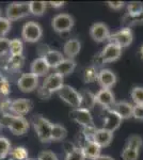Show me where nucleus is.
Returning a JSON list of instances; mask_svg holds the SVG:
<instances>
[{"label": "nucleus", "mask_w": 143, "mask_h": 160, "mask_svg": "<svg viewBox=\"0 0 143 160\" xmlns=\"http://www.w3.org/2000/svg\"><path fill=\"white\" fill-rule=\"evenodd\" d=\"M116 81H118V77L111 69L103 68L100 71H98L97 82L101 87V89L111 90V88H113L114 84L116 83Z\"/></svg>", "instance_id": "4468645a"}, {"label": "nucleus", "mask_w": 143, "mask_h": 160, "mask_svg": "<svg viewBox=\"0 0 143 160\" xmlns=\"http://www.w3.org/2000/svg\"><path fill=\"white\" fill-rule=\"evenodd\" d=\"M139 154L140 151H138V149L128 148V146H124V148L122 149L121 157L123 160H138Z\"/></svg>", "instance_id": "2f4dec72"}, {"label": "nucleus", "mask_w": 143, "mask_h": 160, "mask_svg": "<svg viewBox=\"0 0 143 160\" xmlns=\"http://www.w3.org/2000/svg\"><path fill=\"white\" fill-rule=\"evenodd\" d=\"M132 102L136 105H143V87H134L130 92Z\"/></svg>", "instance_id": "f704fd0d"}, {"label": "nucleus", "mask_w": 143, "mask_h": 160, "mask_svg": "<svg viewBox=\"0 0 143 160\" xmlns=\"http://www.w3.org/2000/svg\"><path fill=\"white\" fill-rule=\"evenodd\" d=\"M122 118L119 117L116 113H114L112 110L108 109L106 110V114L104 117L103 120V127L104 129L109 130L111 132H114L115 130H118L122 124Z\"/></svg>", "instance_id": "2eb2a0df"}, {"label": "nucleus", "mask_w": 143, "mask_h": 160, "mask_svg": "<svg viewBox=\"0 0 143 160\" xmlns=\"http://www.w3.org/2000/svg\"><path fill=\"white\" fill-rule=\"evenodd\" d=\"M11 30V22L7 17H0V38H4Z\"/></svg>", "instance_id": "58836bf2"}, {"label": "nucleus", "mask_w": 143, "mask_h": 160, "mask_svg": "<svg viewBox=\"0 0 143 160\" xmlns=\"http://www.w3.org/2000/svg\"><path fill=\"white\" fill-rule=\"evenodd\" d=\"M107 4L114 11H120L124 8V2L123 1H108Z\"/></svg>", "instance_id": "c03bdc74"}, {"label": "nucleus", "mask_w": 143, "mask_h": 160, "mask_svg": "<svg viewBox=\"0 0 143 160\" xmlns=\"http://www.w3.org/2000/svg\"><path fill=\"white\" fill-rule=\"evenodd\" d=\"M49 69H50V68H49L48 64L45 62V60L43 58H38L31 63L30 73L38 78V77L46 76L48 74Z\"/></svg>", "instance_id": "412c9836"}, {"label": "nucleus", "mask_w": 143, "mask_h": 160, "mask_svg": "<svg viewBox=\"0 0 143 160\" xmlns=\"http://www.w3.org/2000/svg\"><path fill=\"white\" fill-rule=\"evenodd\" d=\"M62 86H63V77L57 73H54L46 77L41 87L53 94L54 92H58Z\"/></svg>", "instance_id": "f3484780"}, {"label": "nucleus", "mask_w": 143, "mask_h": 160, "mask_svg": "<svg viewBox=\"0 0 143 160\" xmlns=\"http://www.w3.org/2000/svg\"><path fill=\"white\" fill-rule=\"evenodd\" d=\"M28 160H38V159H33V158H29Z\"/></svg>", "instance_id": "3c124183"}, {"label": "nucleus", "mask_w": 143, "mask_h": 160, "mask_svg": "<svg viewBox=\"0 0 143 160\" xmlns=\"http://www.w3.org/2000/svg\"><path fill=\"white\" fill-rule=\"evenodd\" d=\"M11 102L12 100L8 98L0 100V112L2 115H13L11 111Z\"/></svg>", "instance_id": "ea45409f"}, {"label": "nucleus", "mask_w": 143, "mask_h": 160, "mask_svg": "<svg viewBox=\"0 0 143 160\" xmlns=\"http://www.w3.org/2000/svg\"><path fill=\"white\" fill-rule=\"evenodd\" d=\"M6 14L10 22L28 16L30 14L29 2H12L7 7Z\"/></svg>", "instance_id": "0eeeda50"}, {"label": "nucleus", "mask_w": 143, "mask_h": 160, "mask_svg": "<svg viewBox=\"0 0 143 160\" xmlns=\"http://www.w3.org/2000/svg\"><path fill=\"white\" fill-rule=\"evenodd\" d=\"M80 94H81V106H80V108H84V109L91 111V109L96 105L95 94H93L92 92L88 91V90L82 91Z\"/></svg>", "instance_id": "b1692460"}, {"label": "nucleus", "mask_w": 143, "mask_h": 160, "mask_svg": "<svg viewBox=\"0 0 143 160\" xmlns=\"http://www.w3.org/2000/svg\"><path fill=\"white\" fill-rule=\"evenodd\" d=\"M80 148L82 149V153H84L85 159L88 158L90 160H94L100 155L101 148L98 145H96L91 139H85V143Z\"/></svg>", "instance_id": "6ab92c4d"}, {"label": "nucleus", "mask_w": 143, "mask_h": 160, "mask_svg": "<svg viewBox=\"0 0 143 160\" xmlns=\"http://www.w3.org/2000/svg\"><path fill=\"white\" fill-rule=\"evenodd\" d=\"M90 35L92 40L95 41L96 43H103L105 41H108L110 31H109L107 25L103 24V22H95L90 29Z\"/></svg>", "instance_id": "f8f14e48"}, {"label": "nucleus", "mask_w": 143, "mask_h": 160, "mask_svg": "<svg viewBox=\"0 0 143 160\" xmlns=\"http://www.w3.org/2000/svg\"><path fill=\"white\" fill-rule=\"evenodd\" d=\"M58 95L60 98L69 106H71L73 109H77L81 106V94L71 86L63 84L58 91Z\"/></svg>", "instance_id": "20e7f679"}, {"label": "nucleus", "mask_w": 143, "mask_h": 160, "mask_svg": "<svg viewBox=\"0 0 143 160\" xmlns=\"http://www.w3.org/2000/svg\"><path fill=\"white\" fill-rule=\"evenodd\" d=\"M43 35L42 27L35 22H26L22 30V38L28 43H36Z\"/></svg>", "instance_id": "1a4fd4ad"}, {"label": "nucleus", "mask_w": 143, "mask_h": 160, "mask_svg": "<svg viewBox=\"0 0 143 160\" xmlns=\"http://www.w3.org/2000/svg\"><path fill=\"white\" fill-rule=\"evenodd\" d=\"M23 50H24V45H23V42L19 38H14V40L10 41L9 51L11 56L23 55Z\"/></svg>", "instance_id": "7c9ffc66"}, {"label": "nucleus", "mask_w": 143, "mask_h": 160, "mask_svg": "<svg viewBox=\"0 0 143 160\" xmlns=\"http://www.w3.org/2000/svg\"><path fill=\"white\" fill-rule=\"evenodd\" d=\"M98 76V69L95 65H90L84 69V74H82V78L85 83H93V82L97 81Z\"/></svg>", "instance_id": "cd10ccee"}, {"label": "nucleus", "mask_w": 143, "mask_h": 160, "mask_svg": "<svg viewBox=\"0 0 143 160\" xmlns=\"http://www.w3.org/2000/svg\"><path fill=\"white\" fill-rule=\"evenodd\" d=\"M143 12V3L140 1H132L127 4V13L129 15H136Z\"/></svg>", "instance_id": "e433bc0d"}, {"label": "nucleus", "mask_w": 143, "mask_h": 160, "mask_svg": "<svg viewBox=\"0 0 143 160\" xmlns=\"http://www.w3.org/2000/svg\"><path fill=\"white\" fill-rule=\"evenodd\" d=\"M69 118L74 122L81 125L84 129H94V120H93L92 113L90 110L84 109V108H77L73 109L69 112Z\"/></svg>", "instance_id": "39448f33"}, {"label": "nucleus", "mask_w": 143, "mask_h": 160, "mask_svg": "<svg viewBox=\"0 0 143 160\" xmlns=\"http://www.w3.org/2000/svg\"><path fill=\"white\" fill-rule=\"evenodd\" d=\"M142 145H143V140H142L141 137L138 136V135H132L128 138L125 146H128V148H135V149L140 151L142 148Z\"/></svg>", "instance_id": "72a5a7b5"}, {"label": "nucleus", "mask_w": 143, "mask_h": 160, "mask_svg": "<svg viewBox=\"0 0 143 160\" xmlns=\"http://www.w3.org/2000/svg\"><path fill=\"white\" fill-rule=\"evenodd\" d=\"M140 56H141V58L143 59V45L141 46V48H140Z\"/></svg>", "instance_id": "8fccbe9b"}, {"label": "nucleus", "mask_w": 143, "mask_h": 160, "mask_svg": "<svg viewBox=\"0 0 143 160\" xmlns=\"http://www.w3.org/2000/svg\"><path fill=\"white\" fill-rule=\"evenodd\" d=\"M94 160H115L113 159L111 156H109V155H100V156L97 157V158H95Z\"/></svg>", "instance_id": "09e8293b"}, {"label": "nucleus", "mask_w": 143, "mask_h": 160, "mask_svg": "<svg viewBox=\"0 0 143 160\" xmlns=\"http://www.w3.org/2000/svg\"><path fill=\"white\" fill-rule=\"evenodd\" d=\"M42 58L45 60L46 63L48 64V66L50 68H54L57 65L64 59V56L62 55V52H60L58 50L54 49H48L45 53L43 55Z\"/></svg>", "instance_id": "5701e85b"}, {"label": "nucleus", "mask_w": 143, "mask_h": 160, "mask_svg": "<svg viewBox=\"0 0 143 160\" xmlns=\"http://www.w3.org/2000/svg\"><path fill=\"white\" fill-rule=\"evenodd\" d=\"M30 14H33L35 16H42L45 13L46 8H47V2L44 1H30Z\"/></svg>", "instance_id": "c756f323"}, {"label": "nucleus", "mask_w": 143, "mask_h": 160, "mask_svg": "<svg viewBox=\"0 0 143 160\" xmlns=\"http://www.w3.org/2000/svg\"><path fill=\"white\" fill-rule=\"evenodd\" d=\"M1 128H2V127H1V125H0V130H1Z\"/></svg>", "instance_id": "603ef678"}, {"label": "nucleus", "mask_w": 143, "mask_h": 160, "mask_svg": "<svg viewBox=\"0 0 143 160\" xmlns=\"http://www.w3.org/2000/svg\"><path fill=\"white\" fill-rule=\"evenodd\" d=\"M64 160H85V157L80 146H76L72 152L66 154Z\"/></svg>", "instance_id": "c9c22d12"}, {"label": "nucleus", "mask_w": 143, "mask_h": 160, "mask_svg": "<svg viewBox=\"0 0 143 160\" xmlns=\"http://www.w3.org/2000/svg\"><path fill=\"white\" fill-rule=\"evenodd\" d=\"M38 97H40L41 99H48L53 94H51V93H49L47 90L44 89L43 87H40L38 89Z\"/></svg>", "instance_id": "a18cd8bd"}, {"label": "nucleus", "mask_w": 143, "mask_h": 160, "mask_svg": "<svg viewBox=\"0 0 143 160\" xmlns=\"http://www.w3.org/2000/svg\"><path fill=\"white\" fill-rule=\"evenodd\" d=\"M25 64V57L23 55L19 56H11L7 62L6 68L9 71H18L24 66Z\"/></svg>", "instance_id": "393cba45"}, {"label": "nucleus", "mask_w": 143, "mask_h": 160, "mask_svg": "<svg viewBox=\"0 0 143 160\" xmlns=\"http://www.w3.org/2000/svg\"><path fill=\"white\" fill-rule=\"evenodd\" d=\"M49 4H50L53 8H54V9H58V8L63 7L64 4H65V2L64 1H51V2H49Z\"/></svg>", "instance_id": "de8ad7c7"}, {"label": "nucleus", "mask_w": 143, "mask_h": 160, "mask_svg": "<svg viewBox=\"0 0 143 160\" xmlns=\"http://www.w3.org/2000/svg\"><path fill=\"white\" fill-rule=\"evenodd\" d=\"M132 108L134 106L130 102H125V100H120V102H114L110 110L116 113L122 120H127V118H132Z\"/></svg>", "instance_id": "a211bd4d"}, {"label": "nucleus", "mask_w": 143, "mask_h": 160, "mask_svg": "<svg viewBox=\"0 0 143 160\" xmlns=\"http://www.w3.org/2000/svg\"><path fill=\"white\" fill-rule=\"evenodd\" d=\"M122 22H123V24L126 26V28H130L131 26H137V25L143 24V12L139 13V14H136V15L125 14Z\"/></svg>", "instance_id": "c85d7f7f"}, {"label": "nucleus", "mask_w": 143, "mask_h": 160, "mask_svg": "<svg viewBox=\"0 0 143 160\" xmlns=\"http://www.w3.org/2000/svg\"><path fill=\"white\" fill-rule=\"evenodd\" d=\"M38 160H59L57 155L51 151H43L38 154Z\"/></svg>", "instance_id": "a19ab883"}, {"label": "nucleus", "mask_w": 143, "mask_h": 160, "mask_svg": "<svg viewBox=\"0 0 143 160\" xmlns=\"http://www.w3.org/2000/svg\"><path fill=\"white\" fill-rule=\"evenodd\" d=\"M75 148H76V145H75L74 143H72V142H65V143H64V149H65L66 154L72 152Z\"/></svg>", "instance_id": "49530a36"}, {"label": "nucleus", "mask_w": 143, "mask_h": 160, "mask_svg": "<svg viewBox=\"0 0 143 160\" xmlns=\"http://www.w3.org/2000/svg\"><path fill=\"white\" fill-rule=\"evenodd\" d=\"M11 151V143L4 137H0V160H4Z\"/></svg>", "instance_id": "473e14b6"}, {"label": "nucleus", "mask_w": 143, "mask_h": 160, "mask_svg": "<svg viewBox=\"0 0 143 160\" xmlns=\"http://www.w3.org/2000/svg\"><path fill=\"white\" fill-rule=\"evenodd\" d=\"M95 102L96 105L101 106L105 110L111 109V107L115 102L113 92L109 89H100L95 94Z\"/></svg>", "instance_id": "ddd939ff"}, {"label": "nucleus", "mask_w": 143, "mask_h": 160, "mask_svg": "<svg viewBox=\"0 0 143 160\" xmlns=\"http://www.w3.org/2000/svg\"><path fill=\"white\" fill-rule=\"evenodd\" d=\"M10 40L7 38H0V57L4 56L9 51Z\"/></svg>", "instance_id": "37998d69"}, {"label": "nucleus", "mask_w": 143, "mask_h": 160, "mask_svg": "<svg viewBox=\"0 0 143 160\" xmlns=\"http://www.w3.org/2000/svg\"><path fill=\"white\" fill-rule=\"evenodd\" d=\"M33 107L32 102L29 99H15L11 102V111L13 115H18V117H24L25 114L29 113Z\"/></svg>", "instance_id": "dca6fc26"}, {"label": "nucleus", "mask_w": 143, "mask_h": 160, "mask_svg": "<svg viewBox=\"0 0 143 160\" xmlns=\"http://www.w3.org/2000/svg\"><path fill=\"white\" fill-rule=\"evenodd\" d=\"M75 20L69 14H58L54 17L51 20V27L53 29L58 33H66L69 32L72 30V28L74 27Z\"/></svg>", "instance_id": "6e6552de"}, {"label": "nucleus", "mask_w": 143, "mask_h": 160, "mask_svg": "<svg viewBox=\"0 0 143 160\" xmlns=\"http://www.w3.org/2000/svg\"><path fill=\"white\" fill-rule=\"evenodd\" d=\"M132 118L143 121V105H135L132 108Z\"/></svg>", "instance_id": "79ce46f5"}, {"label": "nucleus", "mask_w": 143, "mask_h": 160, "mask_svg": "<svg viewBox=\"0 0 143 160\" xmlns=\"http://www.w3.org/2000/svg\"><path fill=\"white\" fill-rule=\"evenodd\" d=\"M122 56V48L112 43H108L101 51L95 57V61L97 65H103L106 63L118 61Z\"/></svg>", "instance_id": "7ed1b4c3"}, {"label": "nucleus", "mask_w": 143, "mask_h": 160, "mask_svg": "<svg viewBox=\"0 0 143 160\" xmlns=\"http://www.w3.org/2000/svg\"><path fill=\"white\" fill-rule=\"evenodd\" d=\"M33 126H34V130L38 135V138L40 139L41 142L43 143H48L51 141V129H53L54 124L47 120L46 118L42 117V115H35L32 118Z\"/></svg>", "instance_id": "f03ea898"}, {"label": "nucleus", "mask_w": 143, "mask_h": 160, "mask_svg": "<svg viewBox=\"0 0 143 160\" xmlns=\"http://www.w3.org/2000/svg\"><path fill=\"white\" fill-rule=\"evenodd\" d=\"M38 86V78L31 73H25L18 78L17 87L19 88L20 91L28 93L32 92Z\"/></svg>", "instance_id": "9d476101"}, {"label": "nucleus", "mask_w": 143, "mask_h": 160, "mask_svg": "<svg viewBox=\"0 0 143 160\" xmlns=\"http://www.w3.org/2000/svg\"><path fill=\"white\" fill-rule=\"evenodd\" d=\"M81 49V43L77 38H71L64 44L63 46V53L69 59L75 58Z\"/></svg>", "instance_id": "4be33fe9"}, {"label": "nucleus", "mask_w": 143, "mask_h": 160, "mask_svg": "<svg viewBox=\"0 0 143 160\" xmlns=\"http://www.w3.org/2000/svg\"><path fill=\"white\" fill-rule=\"evenodd\" d=\"M0 125L1 127L8 128L15 136H23L29 130L28 121L24 117L18 115H2Z\"/></svg>", "instance_id": "f257e3e1"}, {"label": "nucleus", "mask_w": 143, "mask_h": 160, "mask_svg": "<svg viewBox=\"0 0 143 160\" xmlns=\"http://www.w3.org/2000/svg\"><path fill=\"white\" fill-rule=\"evenodd\" d=\"M0 17H1V16H0Z\"/></svg>", "instance_id": "864d4df0"}, {"label": "nucleus", "mask_w": 143, "mask_h": 160, "mask_svg": "<svg viewBox=\"0 0 143 160\" xmlns=\"http://www.w3.org/2000/svg\"><path fill=\"white\" fill-rule=\"evenodd\" d=\"M66 136L67 130L63 125H61V124H54L50 136L51 141H62L66 138Z\"/></svg>", "instance_id": "a878e982"}, {"label": "nucleus", "mask_w": 143, "mask_h": 160, "mask_svg": "<svg viewBox=\"0 0 143 160\" xmlns=\"http://www.w3.org/2000/svg\"><path fill=\"white\" fill-rule=\"evenodd\" d=\"M90 139L94 142L96 145L100 146V148H107V146L110 145L111 142H112L113 132L104 129V128H98V129L96 128Z\"/></svg>", "instance_id": "9b49d317"}, {"label": "nucleus", "mask_w": 143, "mask_h": 160, "mask_svg": "<svg viewBox=\"0 0 143 160\" xmlns=\"http://www.w3.org/2000/svg\"><path fill=\"white\" fill-rule=\"evenodd\" d=\"M10 92H11V87H10V82L4 76L0 75V94L2 96H9Z\"/></svg>", "instance_id": "4c0bfd02"}, {"label": "nucleus", "mask_w": 143, "mask_h": 160, "mask_svg": "<svg viewBox=\"0 0 143 160\" xmlns=\"http://www.w3.org/2000/svg\"><path fill=\"white\" fill-rule=\"evenodd\" d=\"M9 160H28L29 159V154H28L27 148L24 146H16L12 148L9 153Z\"/></svg>", "instance_id": "bb28decb"}, {"label": "nucleus", "mask_w": 143, "mask_h": 160, "mask_svg": "<svg viewBox=\"0 0 143 160\" xmlns=\"http://www.w3.org/2000/svg\"><path fill=\"white\" fill-rule=\"evenodd\" d=\"M134 40V34L130 28H122L118 31L113 33H110L108 38L109 43H112L118 45L119 47H121L123 49L124 47H128L129 45L132 43Z\"/></svg>", "instance_id": "423d86ee"}, {"label": "nucleus", "mask_w": 143, "mask_h": 160, "mask_svg": "<svg viewBox=\"0 0 143 160\" xmlns=\"http://www.w3.org/2000/svg\"><path fill=\"white\" fill-rule=\"evenodd\" d=\"M75 68H76V62L74 61V59L64 58L54 68V71H56L57 74H59L60 76H62L64 78L67 75H71L75 71Z\"/></svg>", "instance_id": "aec40b11"}]
</instances>
